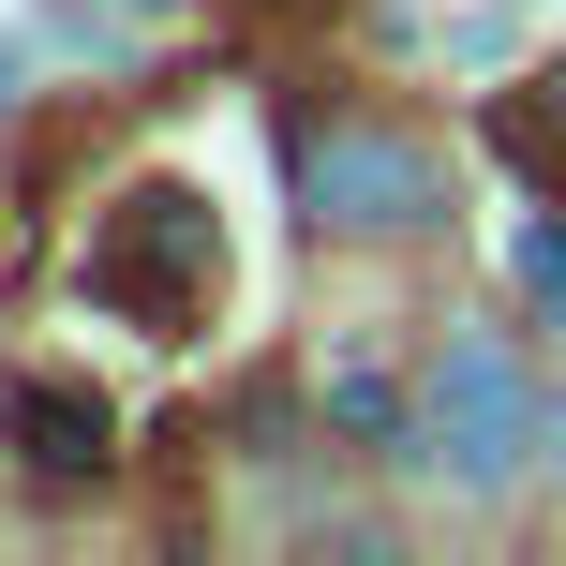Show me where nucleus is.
<instances>
[{"label": "nucleus", "instance_id": "obj_1", "mask_svg": "<svg viewBox=\"0 0 566 566\" xmlns=\"http://www.w3.org/2000/svg\"><path fill=\"white\" fill-rule=\"evenodd\" d=\"M90 298L135 313V328H165V343L224 298V224H209L195 179H135V195L105 209V239H90Z\"/></svg>", "mask_w": 566, "mask_h": 566}, {"label": "nucleus", "instance_id": "obj_2", "mask_svg": "<svg viewBox=\"0 0 566 566\" xmlns=\"http://www.w3.org/2000/svg\"><path fill=\"white\" fill-rule=\"evenodd\" d=\"M418 432H432V462H448L462 492H507L522 448H537V388H522V358H507V343H448Z\"/></svg>", "mask_w": 566, "mask_h": 566}, {"label": "nucleus", "instance_id": "obj_3", "mask_svg": "<svg viewBox=\"0 0 566 566\" xmlns=\"http://www.w3.org/2000/svg\"><path fill=\"white\" fill-rule=\"evenodd\" d=\"M298 195H313V224L388 239V224H418V209H432V165H418V149H388V135H298Z\"/></svg>", "mask_w": 566, "mask_h": 566}, {"label": "nucleus", "instance_id": "obj_4", "mask_svg": "<svg viewBox=\"0 0 566 566\" xmlns=\"http://www.w3.org/2000/svg\"><path fill=\"white\" fill-rule=\"evenodd\" d=\"M0 432H15V462H45V478H90V462L119 448V418L90 388H60V373H30V388L0 402Z\"/></svg>", "mask_w": 566, "mask_h": 566}, {"label": "nucleus", "instance_id": "obj_5", "mask_svg": "<svg viewBox=\"0 0 566 566\" xmlns=\"http://www.w3.org/2000/svg\"><path fill=\"white\" fill-rule=\"evenodd\" d=\"M492 135L522 149V165L537 179H566V75H537V90H507V119H492Z\"/></svg>", "mask_w": 566, "mask_h": 566}, {"label": "nucleus", "instance_id": "obj_6", "mask_svg": "<svg viewBox=\"0 0 566 566\" xmlns=\"http://www.w3.org/2000/svg\"><path fill=\"white\" fill-rule=\"evenodd\" d=\"M522 283H537V298H566V224H537V239H522Z\"/></svg>", "mask_w": 566, "mask_h": 566}]
</instances>
